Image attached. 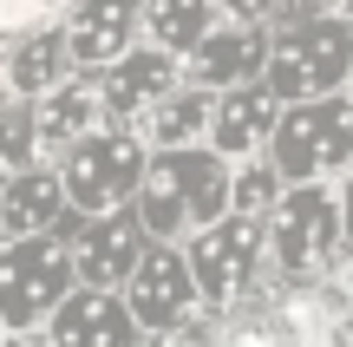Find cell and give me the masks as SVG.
I'll use <instances>...</instances> for the list:
<instances>
[{
	"instance_id": "8",
	"label": "cell",
	"mask_w": 353,
	"mask_h": 347,
	"mask_svg": "<svg viewBox=\"0 0 353 347\" xmlns=\"http://www.w3.org/2000/svg\"><path fill=\"white\" fill-rule=\"evenodd\" d=\"M190 295H196V282H190V262L170 256V249H157V256L138 262V282H131V308H138L144 328H176L190 308Z\"/></svg>"
},
{
	"instance_id": "17",
	"label": "cell",
	"mask_w": 353,
	"mask_h": 347,
	"mask_svg": "<svg viewBox=\"0 0 353 347\" xmlns=\"http://www.w3.org/2000/svg\"><path fill=\"white\" fill-rule=\"evenodd\" d=\"M59 59H65V39L59 33H39L33 46L13 59V86H20V92H46L52 72H59Z\"/></svg>"
},
{
	"instance_id": "14",
	"label": "cell",
	"mask_w": 353,
	"mask_h": 347,
	"mask_svg": "<svg viewBox=\"0 0 353 347\" xmlns=\"http://www.w3.org/2000/svg\"><path fill=\"white\" fill-rule=\"evenodd\" d=\"M275 125V99L268 92H236V99H223V112H216V151H249L262 131Z\"/></svg>"
},
{
	"instance_id": "19",
	"label": "cell",
	"mask_w": 353,
	"mask_h": 347,
	"mask_svg": "<svg viewBox=\"0 0 353 347\" xmlns=\"http://www.w3.org/2000/svg\"><path fill=\"white\" fill-rule=\"evenodd\" d=\"M268 197H275V170H242V177L229 184V204H236V217H262Z\"/></svg>"
},
{
	"instance_id": "12",
	"label": "cell",
	"mask_w": 353,
	"mask_h": 347,
	"mask_svg": "<svg viewBox=\"0 0 353 347\" xmlns=\"http://www.w3.org/2000/svg\"><path fill=\"white\" fill-rule=\"evenodd\" d=\"M196 79H210V86H223V79H242L262 66V33H249V26H236V33H203L196 46Z\"/></svg>"
},
{
	"instance_id": "6",
	"label": "cell",
	"mask_w": 353,
	"mask_h": 347,
	"mask_svg": "<svg viewBox=\"0 0 353 347\" xmlns=\"http://www.w3.org/2000/svg\"><path fill=\"white\" fill-rule=\"evenodd\" d=\"M255 249H262V223L255 217H223L196 236L190 249V282L210 288V295H236L255 269Z\"/></svg>"
},
{
	"instance_id": "18",
	"label": "cell",
	"mask_w": 353,
	"mask_h": 347,
	"mask_svg": "<svg viewBox=\"0 0 353 347\" xmlns=\"http://www.w3.org/2000/svg\"><path fill=\"white\" fill-rule=\"evenodd\" d=\"M85 118H92V99L85 92H59V99H46V112H39V138L46 144H65V138H79L85 131Z\"/></svg>"
},
{
	"instance_id": "24",
	"label": "cell",
	"mask_w": 353,
	"mask_h": 347,
	"mask_svg": "<svg viewBox=\"0 0 353 347\" xmlns=\"http://www.w3.org/2000/svg\"><path fill=\"white\" fill-rule=\"evenodd\" d=\"M347 230H353V190H347Z\"/></svg>"
},
{
	"instance_id": "23",
	"label": "cell",
	"mask_w": 353,
	"mask_h": 347,
	"mask_svg": "<svg viewBox=\"0 0 353 347\" xmlns=\"http://www.w3.org/2000/svg\"><path fill=\"white\" fill-rule=\"evenodd\" d=\"M223 7H229V13H242V20H255V13L275 7V0H223Z\"/></svg>"
},
{
	"instance_id": "22",
	"label": "cell",
	"mask_w": 353,
	"mask_h": 347,
	"mask_svg": "<svg viewBox=\"0 0 353 347\" xmlns=\"http://www.w3.org/2000/svg\"><path fill=\"white\" fill-rule=\"evenodd\" d=\"M229 347H275V335H268V328H236Z\"/></svg>"
},
{
	"instance_id": "10",
	"label": "cell",
	"mask_w": 353,
	"mask_h": 347,
	"mask_svg": "<svg viewBox=\"0 0 353 347\" xmlns=\"http://www.w3.org/2000/svg\"><path fill=\"white\" fill-rule=\"evenodd\" d=\"M52 347H131V321L112 295H72L52 321Z\"/></svg>"
},
{
	"instance_id": "21",
	"label": "cell",
	"mask_w": 353,
	"mask_h": 347,
	"mask_svg": "<svg viewBox=\"0 0 353 347\" xmlns=\"http://www.w3.org/2000/svg\"><path fill=\"white\" fill-rule=\"evenodd\" d=\"M26 144H33V125L26 118H0V164H13Z\"/></svg>"
},
{
	"instance_id": "7",
	"label": "cell",
	"mask_w": 353,
	"mask_h": 347,
	"mask_svg": "<svg viewBox=\"0 0 353 347\" xmlns=\"http://www.w3.org/2000/svg\"><path fill=\"white\" fill-rule=\"evenodd\" d=\"M334 236H341V210H334V197L314 190V184H301V190L275 210V256H281V269H294V275L327 262Z\"/></svg>"
},
{
	"instance_id": "5",
	"label": "cell",
	"mask_w": 353,
	"mask_h": 347,
	"mask_svg": "<svg viewBox=\"0 0 353 347\" xmlns=\"http://www.w3.org/2000/svg\"><path fill=\"white\" fill-rule=\"evenodd\" d=\"M65 249L46 243V236H26L0 256V321L7 328H33L46 308H59L65 295Z\"/></svg>"
},
{
	"instance_id": "2",
	"label": "cell",
	"mask_w": 353,
	"mask_h": 347,
	"mask_svg": "<svg viewBox=\"0 0 353 347\" xmlns=\"http://www.w3.org/2000/svg\"><path fill=\"white\" fill-rule=\"evenodd\" d=\"M353 157V105L347 99H301L275 125V170L281 177H314L321 164Z\"/></svg>"
},
{
	"instance_id": "20",
	"label": "cell",
	"mask_w": 353,
	"mask_h": 347,
	"mask_svg": "<svg viewBox=\"0 0 353 347\" xmlns=\"http://www.w3.org/2000/svg\"><path fill=\"white\" fill-rule=\"evenodd\" d=\"M196 125H203V99H164V112H157V138L164 144H183Z\"/></svg>"
},
{
	"instance_id": "11",
	"label": "cell",
	"mask_w": 353,
	"mask_h": 347,
	"mask_svg": "<svg viewBox=\"0 0 353 347\" xmlns=\"http://www.w3.org/2000/svg\"><path fill=\"white\" fill-rule=\"evenodd\" d=\"M170 92V52H138V59H118L105 79V105L112 112H138V105L164 99Z\"/></svg>"
},
{
	"instance_id": "15",
	"label": "cell",
	"mask_w": 353,
	"mask_h": 347,
	"mask_svg": "<svg viewBox=\"0 0 353 347\" xmlns=\"http://www.w3.org/2000/svg\"><path fill=\"white\" fill-rule=\"evenodd\" d=\"M144 26H151V39L164 52H183V46H196L210 33V0H151L144 7Z\"/></svg>"
},
{
	"instance_id": "3",
	"label": "cell",
	"mask_w": 353,
	"mask_h": 347,
	"mask_svg": "<svg viewBox=\"0 0 353 347\" xmlns=\"http://www.w3.org/2000/svg\"><path fill=\"white\" fill-rule=\"evenodd\" d=\"M353 66V33L341 20L301 26L294 39H281L268 59V99H314V92L341 86Z\"/></svg>"
},
{
	"instance_id": "16",
	"label": "cell",
	"mask_w": 353,
	"mask_h": 347,
	"mask_svg": "<svg viewBox=\"0 0 353 347\" xmlns=\"http://www.w3.org/2000/svg\"><path fill=\"white\" fill-rule=\"evenodd\" d=\"M59 177H13V190H7V210H0V217H7V230L13 236H39L46 230L52 217H59Z\"/></svg>"
},
{
	"instance_id": "26",
	"label": "cell",
	"mask_w": 353,
	"mask_h": 347,
	"mask_svg": "<svg viewBox=\"0 0 353 347\" xmlns=\"http://www.w3.org/2000/svg\"><path fill=\"white\" fill-rule=\"evenodd\" d=\"M7 7H13V0H7Z\"/></svg>"
},
{
	"instance_id": "4",
	"label": "cell",
	"mask_w": 353,
	"mask_h": 347,
	"mask_svg": "<svg viewBox=\"0 0 353 347\" xmlns=\"http://www.w3.org/2000/svg\"><path fill=\"white\" fill-rule=\"evenodd\" d=\"M138 184H144V151L131 138H72L65 144V184L59 190L72 197L79 210L105 217V210H118Z\"/></svg>"
},
{
	"instance_id": "9",
	"label": "cell",
	"mask_w": 353,
	"mask_h": 347,
	"mask_svg": "<svg viewBox=\"0 0 353 347\" xmlns=\"http://www.w3.org/2000/svg\"><path fill=\"white\" fill-rule=\"evenodd\" d=\"M131 20H138V0H85L59 39H65V52H72L79 66H105V59H118V46L131 39Z\"/></svg>"
},
{
	"instance_id": "25",
	"label": "cell",
	"mask_w": 353,
	"mask_h": 347,
	"mask_svg": "<svg viewBox=\"0 0 353 347\" xmlns=\"http://www.w3.org/2000/svg\"><path fill=\"white\" fill-rule=\"evenodd\" d=\"M347 288H353V275H347Z\"/></svg>"
},
{
	"instance_id": "13",
	"label": "cell",
	"mask_w": 353,
	"mask_h": 347,
	"mask_svg": "<svg viewBox=\"0 0 353 347\" xmlns=\"http://www.w3.org/2000/svg\"><path fill=\"white\" fill-rule=\"evenodd\" d=\"M131 262H138V230H131L125 217H118V223H99V230L79 243V269H85L92 282H118Z\"/></svg>"
},
{
	"instance_id": "1",
	"label": "cell",
	"mask_w": 353,
	"mask_h": 347,
	"mask_svg": "<svg viewBox=\"0 0 353 347\" xmlns=\"http://www.w3.org/2000/svg\"><path fill=\"white\" fill-rule=\"evenodd\" d=\"M229 204L223 157L210 151H170L157 170H144V223L151 230H183V223H216Z\"/></svg>"
}]
</instances>
